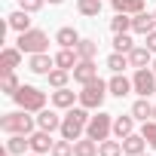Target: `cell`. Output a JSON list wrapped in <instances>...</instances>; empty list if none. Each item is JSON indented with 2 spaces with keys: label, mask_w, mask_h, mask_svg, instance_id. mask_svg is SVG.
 I'll list each match as a JSON object with an SVG mask.
<instances>
[{
  "label": "cell",
  "mask_w": 156,
  "mask_h": 156,
  "mask_svg": "<svg viewBox=\"0 0 156 156\" xmlns=\"http://www.w3.org/2000/svg\"><path fill=\"white\" fill-rule=\"evenodd\" d=\"M89 107H70L67 113H64V119H61V138H67V141H80L83 138V132H86V126H89Z\"/></svg>",
  "instance_id": "cell-1"
},
{
  "label": "cell",
  "mask_w": 156,
  "mask_h": 156,
  "mask_svg": "<svg viewBox=\"0 0 156 156\" xmlns=\"http://www.w3.org/2000/svg\"><path fill=\"white\" fill-rule=\"evenodd\" d=\"M107 67H110L113 73H122V70L132 67V64H129V55H126V52H110V55H107Z\"/></svg>",
  "instance_id": "cell-27"
},
{
  "label": "cell",
  "mask_w": 156,
  "mask_h": 156,
  "mask_svg": "<svg viewBox=\"0 0 156 156\" xmlns=\"http://www.w3.org/2000/svg\"><path fill=\"white\" fill-rule=\"evenodd\" d=\"M61 119H64V116H58L55 110H46V107H43V110L37 113V129H43V132H55V129H61Z\"/></svg>",
  "instance_id": "cell-14"
},
{
  "label": "cell",
  "mask_w": 156,
  "mask_h": 156,
  "mask_svg": "<svg viewBox=\"0 0 156 156\" xmlns=\"http://www.w3.org/2000/svg\"><path fill=\"white\" fill-rule=\"evenodd\" d=\"M144 40H147V43H144V46H147V49H150V52H156V31H150V34H147V37H144Z\"/></svg>",
  "instance_id": "cell-37"
},
{
  "label": "cell",
  "mask_w": 156,
  "mask_h": 156,
  "mask_svg": "<svg viewBox=\"0 0 156 156\" xmlns=\"http://www.w3.org/2000/svg\"><path fill=\"white\" fill-rule=\"evenodd\" d=\"M113 12H126V16H138L144 12V0H110Z\"/></svg>",
  "instance_id": "cell-21"
},
{
  "label": "cell",
  "mask_w": 156,
  "mask_h": 156,
  "mask_svg": "<svg viewBox=\"0 0 156 156\" xmlns=\"http://www.w3.org/2000/svg\"><path fill=\"white\" fill-rule=\"evenodd\" d=\"M49 3H64V0H49Z\"/></svg>",
  "instance_id": "cell-38"
},
{
  "label": "cell",
  "mask_w": 156,
  "mask_h": 156,
  "mask_svg": "<svg viewBox=\"0 0 156 156\" xmlns=\"http://www.w3.org/2000/svg\"><path fill=\"white\" fill-rule=\"evenodd\" d=\"M43 3H46V0H19V9H25V12H40Z\"/></svg>",
  "instance_id": "cell-36"
},
{
  "label": "cell",
  "mask_w": 156,
  "mask_h": 156,
  "mask_svg": "<svg viewBox=\"0 0 156 156\" xmlns=\"http://www.w3.org/2000/svg\"><path fill=\"white\" fill-rule=\"evenodd\" d=\"M16 46H19L25 55H37V52H46V49H49V34H46V31H40V28H31V31L19 34Z\"/></svg>",
  "instance_id": "cell-4"
},
{
  "label": "cell",
  "mask_w": 156,
  "mask_h": 156,
  "mask_svg": "<svg viewBox=\"0 0 156 156\" xmlns=\"http://www.w3.org/2000/svg\"><path fill=\"white\" fill-rule=\"evenodd\" d=\"M98 156H122V141H101Z\"/></svg>",
  "instance_id": "cell-32"
},
{
  "label": "cell",
  "mask_w": 156,
  "mask_h": 156,
  "mask_svg": "<svg viewBox=\"0 0 156 156\" xmlns=\"http://www.w3.org/2000/svg\"><path fill=\"white\" fill-rule=\"evenodd\" d=\"M132 49H135V40H132V34H129V31L113 37V52H126V55H129Z\"/></svg>",
  "instance_id": "cell-31"
},
{
  "label": "cell",
  "mask_w": 156,
  "mask_h": 156,
  "mask_svg": "<svg viewBox=\"0 0 156 156\" xmlns=\"http://www.w3.org/2000/svg\"><path fill=\"white\" fill-rule=\"evenodd\" d=\"M28 156H40V153H28Z\"/></svg>",
  "instance_id": "cell-42"
},
{
  "label": "cell",
  "mask_w": 156,
  "mask_h": 156,
  "mask_svg": "<svg viewBox=\"0 0 156 156\" xmlns=\"http://www.w3.org/2000/svg\"><path fill=\"white\" fill-rule=\"evenodd\" d=\"M46 80H49L52 89H64L67 80H70V70H64V67H52V70L46 73Z\"/></svg>",
  "instance_id": "cell-26"
},
{
  "label": "cell",
  "mask_w": 156,
  "mask_h": 156,
  "mask_svg": "<svg viewBox=\"0 0 156 156\" xmlns=\"http://www.w3.org/2000/svg\"><path fill=\"white\" fill-rule=\"evenodd\" d=\"M6 150H9L12 156H25V150H31V141H28V135H9V141H6Z\"/></svg>",
  "instance_id": "cell-25"
},
{
  "label": "cell",
  "mask_w": 156,
  "mask_h": 156,
  "mask_svg": "<svg viewBox=\"0 0 156 156\" xmlns=\"http://www.w3.org/2000/svg\"><path fill=\"white\" fill-rule=\"evenodd\" d=\"M6 25H9L12 31L25 34V31H31V12H25V9H16V12L6 19Z\"/></svg>",
  "instance_id": "cell-19"
},
{
  "label": "cell",
  "mask_w": 156,
  "mask_h": 156,
  "mask_svg": "<svg viewBox=\"0 0 156 156\" xmlns=\"http://www.w3.org/2000/svg\"><path fill=\"white\" fill-rule=\"evenodd\" d=\"M28 141H31V153H52V147H55V141H52V132H43V129H37L34 135H28Z\"/></svg>",
  "instance_id": "cell-9"
},
{
  "label": "cell",
  "mask_w": 156,
  "mask_h": 156,
  "mask_svg": "<svg viewBox=\"0 0 156 156\" xmlns=\"http://www.w3.org/2000/svg\"><path fill=\"white\" fill-rule=\"evenodd\" d=\"M153 119H156V104H153Z\"/></svg>",
  "instance_id": "cell-39"
},
{
  "label": "cell",
  "mask_w": 156,
  "mask_h": 156,
  "mask_svg": "<svg viewBox=\"0 0 156 156\" xmlns=\"http://www.w3.org/2000/svg\"><path fill=\"white\" fill-rule=\"evenodd\" d=\"M129 64H132L135 70H141V67L153 64V52H150L147 46H135V49L129 52Z\"/></svg>",
  "instance_id": "cell-17"
},
{
  "label": "cell",
  "mask_w": 156,
  "mask_h": 156,
  "mask_svg": "<svg viewBox=\"0 0 156 156\" xmlns=\"http://www.w3.org/2000/svg\"><path fill=\"white\" fill-rule=\"evenodd\" d=\"M73 156H98V141H92L89 135L73 141Z\"/></svg>",
  "instance_id": "cell-22"
},
{
  "label": "cell",
  "mask_w": 156,
  "mask_h": 156,
  "mask_svg": "<svg viewBox=\"0 0 156 156\" xmlns=\"http://www.w3.org/2000/svg\"><path fill=\"white\" fill-rule=\"evenodd\" d=\"M141 135L147 138V144L156 150V119H147V122H141Z\"/></svg>",
  "instance_id": "cell-35"
},
{
  "label": "cell",
  "mask_w": 156,
  "mask_h": 156,
  "mask_svg": "<svg viewBox=\"0 0 156 156\" xmlns=\"http://www.w3.org/2000/svg\"><path fill=\"white\" fill-rule=\"evenodd\" d=\"M12 98H16V104H19L22 110H28V113H40V110L46 107V92H40L37 86H22Z\"/></svg>",
  "instance_id": "cell-5"
},
{
  "label": "cell",
  "mask_w": 156,
  "mask_h": 156,
  "mask_svg": "<svg viewBox=\"0 0 156 156\" xmlns=\"http://www.w3.org/2000/svg\"><path fill=\"white\" fill-rule=\"evenodd\" d=\"M132 31L141 34V37H147L150 31H156V16H153V12H138V16H132Z\"/></svg>",
  "instance_id": "cell-11"
},
{
  "label": "cell",
  "mask_w": 156,
  "mask_h": 156,
  "mask_svg": "<svg viewBox=\"0 0 156 156\" xmlns=\"http://www.w3.org/2000/svg\"><path fill=\"white\" fill-rule=\"evenodd\" d=\"M73 101H80V92H70L67 86L52 92V104H55L58 110H70V107H73Z\"/></svg>",
  "instance_id": "cell-13"
},
{
  "label": "cell",
  "mask_w": 156,
  "mask_h": 156,
  "mask_svg": "<svg viewBox=\"0 0 156 156\" xmlns=\"http://www.w3.org/2000/svg\"><path fill=\"white\" fill-rule=\"evenodd\" d=\"M110 132H113V116H110V113H101V110H98V116H92L89 126H86V135H89L92 141H98V144L107 141Z\"/></svg>",
  "instance_id": "cell-6"
},
{
  "label": "cell",
  "mask_w": 156,
  "mask_h": 156,
  "mask_svg": "<svg viewBox=\"0 0 156 156\" xmlns=\"http://www.w3.org/2000/svg\"><path fill=\"white\" fill-rule=\"evenodd\" d=\"M153 73H156V58H153Z\"/></svg>",
  "instance_id": "cell-40"
},
{
  "label": "cell",
  "mask_w": 156,
  "mask_h": 156,
  "mask_svg": "<svg viewBox=\"0 0 156 156\" xmlns=\"http://www.w3.org/2000/svg\"><path fill=\"white\" fill-rule=\"evenodd\" d=\"M132 116H135L138 122H147V119H153V104H150L147 98H138V101L132 104Z\"/></svg>",
  "instance_id": "cell-24"
},
{
  "label": "cell",
  "mask_w": 156,
  "mask_h": 156,
  "mask_svg": "<svg viewBox=\"0 0 156 156\" xmlns=\"http://www.w3.org/2000/svg\"><path fill=\"white\" fill-rule=\"evenodd\" d=\"M76 9H80V16L95 19V16L101 12V0H76Z\"/></svg>",
  "instance_id": "cell-29"
},
{
  "label": "cell",
  "mask_w": 156,
  "mask_h": 156,
  "mask_svg": "<svg viewBox=\"0 0 156 156\" xmlns=\"http://www.w3.org/2000/svg\"><path fill=\"white\" fill-rule=\"evenodd\" d=\"M141 156H147V153H141Z\"/></svg>",
  "instance_id": "cell-43"
},
{
  "label": "cell",
  "mask_w": 156,
  "mask_h": 156,
  "mask_svg": "<svg viewBox=\"0 0 156 156\" xmlns=\"http://www.w3.org/2000/svg\"><path fill=\"white\" fill-rule=\"evenodd\" d=\"M110 95V89H107V83L101 80H92V83H86L83 86V92H80V104L83 107H89V110H101V104H104V98Z\"/></svg>",
  "instance_id": "cell-3"
},
{
  "label": "cell",
  "mask_w": 156,
  "mask_h": 156,
  "mask_svg": "<svg viewBox=\"0 0 156 156\" xmlns=\"http://www.w3.org/2000/svg\"><path fill=\"white\" fill-rule=\"evenodd\" d=\"M34 126H37V119L34 116H28V110H16V113H6L3 119H0V129H3L6 135H34Z\"/></svg>",
  "instance_id": "cell-2"
},
{
  "label": "cell",
  "mask_w": 156,
  "mask_h": 156,
  "mask_svg": "<svg viewBox=\"0 0 156 156\" xmlns=\"http://www.w3.org/2000/svg\"><path fill=\"white\" fill-rule=\"evenodd\" d=\"M76 64H80V55H76V49H58V52H55V67L73 70Z\"/></svg>",
  "instance_id": "cell-18"
},
{
  "label": "cell",
  "mask_w": 156,
  "mask_h": 156,
  "mask_svg": "<svg viewBox=\"0 0 156 156\" xmlns=\"http://www.w3.org/2000/svg\"><path fill=\"white\" fill-rule=\"evenodd\" d=\"M107 89H110V95H116V98H126L129 92H135L132 80H129V76H122V73H113V80L107 83Z\"/></svg>",
  "instance_id": "cell-16"
},
{
  "label": "cell",
  "mask_w": 156,
  "mask_h": 156,
  "mask_svg": "<svg viewBox=\"0 0 156 156\" xmlns=\"http://www.w3.org/2000/svg\"><path fill=\"white\" fill-rule=\"evenodd\" d=\"M144 147H147V138H144L141 132H138V135L132 132L129 138H122V153H126V156H141Z\"/></svg>",
  "instance_id": "cell-15"
},
{
  "label": "cell",
  "mask_w": 156,
  "mask_h": 156,
  "mask_svg": "<svg viewBox=\"0 0 156 156\" xmlns=\"http://www.w3.org/2000/svg\"><path fill=\"white\" fill-rule=\"evenodd\" d=\"M70 73H73V80L80 86H86V83L98 80V64H95V58H80V64H76Z\"/></svg>",
  "instance_id": "cell-8"
},
{
  "label": "cell",
  "mask_w": 156,
  "mask_h": 156,
  "mask_svg": "<svg viewBox=\"0 0 156 156\" xmlns=\"http://www.w3.org/2000/svg\"><path fill=\"white\" fill-rule=\"evenodd\" d=\"M135 122H138V119H135L132 113H129V116H116V119H113V135H116L119 141L129 138V135L135 132Z\"/></svg>",
  "instance_id": "cell-20"
},
{
  "label": "cell",
  "mask_w": 156,
  "mask_h": 156,
  "mask_svg": "<svg viewBox=\"0 0 156 156\" xmlns=\"http://www.w3.org/2000/svg\"><path fill=\"white\" fill-rule=\"evenodd\" d=\"M49 156H73V141H67V138L55 141V147H52Z\"/></svg>",
  "instance_id": "cell-34"
},
{
  "label": "cell",
  "mask_w": 156,
  "mask_h": 156,
  "mask_svg": "<svg viewBox=\"0 0 156 156\" xmlns=\"http://www.w3.org/2000/svg\"><path fill=\"white\" fill-rule=\"evenodd\" d=\"M76 55L80 58H95L98 55V43L95 40H80L76 43Z\"/></svg>",
  "instance_id": "cell-33"
},
{
  "label": "cell",
  "mask_w": 156,
  "mask_h": 156,
  "mask_svg": "<svg viewBox=\"0 0 156 156\" xmlns=\"http://www.w3.org/2000/svg\"><path fill=\"white\" fill-rule=\"evenodd\" d=\"M55 43H58L61 49H76V43H80V34H76L73 28H61V31L55 34Z\"/></svg>",
  "instance_id": "cell-23"
},
{
  "label": "cell",
  "mask_w": 156,
  "mask_h": 156,
  "mask_svg": "<svg viewBox=\"0 0 156 156\" xmlns=\"http://www.w3.org/2000/svg\"><path fill=\"white\" fill-rule=\"evenodd\" d=\"M52 67H55V58H49L46 52L28 55V70H31V73H43V76H46V73H49Z\"/></svg>",
  "instance_id": "cell-10"
},
{
  "label": "cell",
  "mask_w": 156,
  "mask_h": 156,
  "mask_svg": "<svg viewBox=\"0 0 156 156\" xmlns=\"http://www.w3.org/2000/svg\"><path fill=\"white\" fill-rule=\"evenodd\" d=\"M110 31H113V34H126V31H132V16L116 12V19H110Z\"/></svg>",
  "instance_id": "cell-30"
},
{
  "label": "cell",
  "mask_w": 156,
  "mask_h": 156,
  "mask_svg": "<svg viewBox=\"0 0 156 156\" xmlns=\"http://www.w3.org/2000/svg\"><path fill=\"white\" fill-rule=\"evenodd\" d=\"M132 86H135V92H138L141 98H150V95L156 92V73H153V67H141V70H135Z\"/></svg>",
  "instance_id": "cell-7"
},
{
  "label": "cell",
  "mask_w": 156,
  "mask_h": 156,
  "mask_svg": "<svg viewBox=\"0 0 156 156\" xmlns=\"http://www.w3.org/2000/svg\"><path fill=\"white\" fill-rule=\"evenodd\" d=\"M19 89H22V83H19L16 70H6V73H3V80H0V92H6V95H16Z\"/></svg>",
  "instance_id": "cell-28"
},
{
  "label": "cell",
  "mask_w": 156,
  "mask_h": 156,
  "mask_svg": "<svg viewBox=\"0 0 156 156\" xmlns=\"http://www.w3.org/2000/svg\"><path fill=\"white\" fill-rule=\"evenodd\" d=\"M153 16H156V12H153Z\"/></svg>",
  "instance_id": "cell-44"
},
{
  "label": "cell",
  "mask_w": 156,
  "mask_h": 156,
  "mask_svg": "<svg viewBox=\"0 0 156 156\" xmlns=\"http://www.w3.org/2000/svg\"><path fill=\"white\" fill-rule=\"evenodd\" d=\"M3 156H12V153H9V150H6V153H3Z\"/></svg>",
  "instance_id": "cell-41"
},
{
  "label": "cell",
  "mask_w": 156,
  "mask_h": 156,
  "mask_svg": "<svg viewBox=\"0 0 156 156\" xmlns=\"http://www.w3.org/2000/svg\"><path fill=\"white\" fill-rule=\"evenodd\" d=\"M22 55H25V52H22L19 46H6L3 52H0V70H3V73H6V70H16V67L22 64Z\"/></svg>",
  "instance_id": "cell-12"
}]
</instances>
